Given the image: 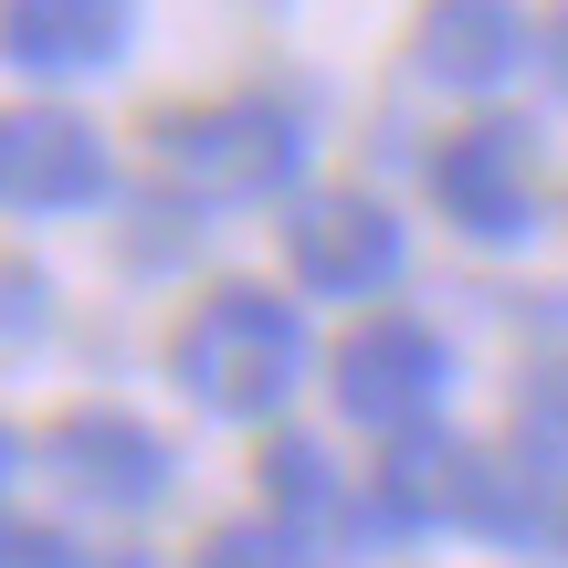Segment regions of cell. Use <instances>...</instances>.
<instances>
[{
    "label": "cell",
    "instance_id": "11",
    "mask_svg": "<svg viewBox=\"0 0 568 568\" xmlns=\"http://www.w3.org/2000/svg\"><path fill=\"white\" fill-rule=\"evenodd\" d=\"M264 506L284 516V537H295V527H326V516H337V464H326L316 443H295V432L264 443Z\"/></svg>",
    "mask_w": 568,
    "mask_h": 568
},
{
    "label": "cell",
    "instance_id": "2",
    "mask_svg": "<svg viewBox=\"0 0 568 568\" xmlns=\"http://www.w3.org/2000/svg\"><path fill=\"white\" fill-rule=\"evenodd\" d=\"M148 159L190 201H274L305 169V126L284 105H180L148 126Z\"/></svg>",
    "mask_w": 568,
    "mask_h": 568
},
{
    "label": "cell",
    "instance_id": "3",
    "mask_svg": "<svg viewBox=\"0 0 568 568\" xmlns=\"http://www.w3.org/2000/svg\"><path fill=\"white\" fill-rule=\"evenodd\" d=\"M443 389H453V347L432 337L422 316H368L358 337L337 347V410L347 422H368V432H422L432 410H443Z\"/></svg>",
    "mask_w": 568,
    "mask_h": 568
},
{
    "label": "cell",
    "instance_id": "6",
    "mask_svg": "<svg viewBox=\"0 0 568 568\" xmlns=\"http://www.w3.org/2000/svg\"><path fill=\"white\" fill-rule=\"evenodd\" d=\"M42 464H53L63 495H84V506H105V516H138V506L169 495V443L148 422H126V410H74V422H53Z\"/></svg>",
    "mask_w": 568,
    "mask_h": 568
},
{
    "label": "cell",
    "instance_id": "8",
    "mask_svg": "<svg viewBox=\"0 0 568 568\" xmlns=\"http://www.w3.org/2000/svg\"><path fill=\"white\" fill-rule=\"evenodd\" d=\"M464 474H474V443L400 432V443L379 453V485H368V506H358V537H410V527L464 516Z\"/></svg>",
    "mask_w": 568,
    "mask_h": 568
},
{
    "label": "cell",
    "instance_id": "7",
    "mask_svg": "<svg viewBox=\"0 0 568 568\" xmlns=\"http://www.w3.org/2000/svg\"><path fill=\"white\" fill-rule=\"evenodd\" d=\"M105 138L63 105H32V116H0V201L21 211H95L105 201Z\"/></svg>",
    "mask_w": 568,
    "mask_h": 568
},
{
    "label": "cell",
    "instance_id": "12",
    "mask_svg": "<svg viewBox=\"0 0 568 568\" xmlns=\"http://www.w3.org/2000/svg\"><path fill=\"white\" fill-rule=\"evenodd\" d=\"M201 568H305V548L284 527H222L201 537Z\"/></svg>",
    "mask_w": 568,
    "mask_h": 568
},
{
    "label": "cell",
    "instance_id": "10",
    "mask_svg": "<svg viewBox=\"0 0 568 568\" xmlns=\"http://www.w3.org/2000/svg\"><path fill=\"white\" fill-rule=\"evenodd\" d=\"M527 42H537V32H527L516 11H495V0H453V11L422 21V74L474 95V84H506L516 63H527Z\"/></svg>",
    "mask_w": 568,
    "mask_h": 568
},
{
    "label": "cell",
    "instance_id": "14",
    "mask_svg": "<svg viewBox=\"0 0 568 568\" xmlns=\"http://www.w3.org/2000/svg\"><path fill=\"white\" fill-rule=\"evenodd\" d=\"M537 63H548V84H558V95H568V11L548 21V32H537Z\"/></svg>",
    "mask_w": 568,
    "mask_h": 568
},
{
    "label": "cell",
    "instance_id": "1",
    "mask_svg": "<svg viewBox=\"0 0 568 568\" xmlns=\"http://www.w3.org/2000/svg\"><path fill=\"white\" fill-rule=\"evenodd\" d=\"M169 368H180V389L201 410H222V422H264V410H284L295 379H305V316L284 295H264V284H222V295H201L180 316Z\"/></svg>",
    "mask_w": 568,
    "mask_h": 568
},
{
    "label": "cell",
    "instance_id": "15",
    "mask_svg": "<svg viewBox=\"0 0 568 568\" xmlns=\"http://www.w3.org/2000/svg\"><path fill=\"white\" fill-rule=\"evenodd\" d=\"M548 422H558V432H568V368H558V389H548Z\"/></svg>",
    "mask_w": 568,
    "mask_h": 568
},
{
    "label": "cell",
    "instance_id": "9",
    "mask_svg": "<svg viewBox=\"0 0 568 568\" xmlns=\"http://www.w3.org/2000/svg\"><path fill=\"white\" fill-rule=\"evenodd\" d=\"M126 42H138V21L105 11V0H21V11H0V53L21 74H105Z\"/></svg>",
    "mask_w": 568,
    "mask_h": 568
},
{
    "label": "cell",
    "instance_id": "16",
    "mask_svg": "<svg viewBox=\"0 0 568 568\" xmlns=\"http://www.w3.org/2000/svg\"><path fill=\"white\" fill-rule=\"evenodd\" d=\"M11 464H21V443H11V422H0V485H11Z\"/></svg>",
    "mask_w": 568,
    "mask_h": 568
},
{
    "label": "cell",
    "instance_id": "5",
    "mask_svg": "<svg viewBox=\"0 0 568 568\" xmlns=\"http://www.w3.org/2000/svg\"><path fill=\"white\" fill-rule=\"evenodd\" d=\"M527 126L516 116H485L464 126V138L432 159V190H443L453 232H474V243H527L537 232V190H527Z\"/></svg>",
    "mask_w": 568,
    "mask_h": 568
},
{
    "label": "cell",
    "instance_id": "4",
    "mask_svg": "<svg viewBox=\"0 0 568 568\" xmlns=\"http://www.w3.org/2000/svg\"><path fill=\"white\" fill-rule=\"evenodd\" d=\"M400 211H379L368 190H305L284 211V264L305 295H379L400 274Z\"/></svg>",
    "mask_w": 568,
    "mask_h": 568
},
{
    "label": "cell",
    "instance_id": "13",
    "mask_svg": "<svg viewBox=\"0 0 568 568\" xmlns=\"http://www.w3.org/2000/svg\"><path fill=\"white\" fill-rule=\"evenodd\" d=\"M0 568H84L53 527H0Z\"/></svg>",
    "mask_w": 568,
    "mask_h": 568
}]
</instances>
